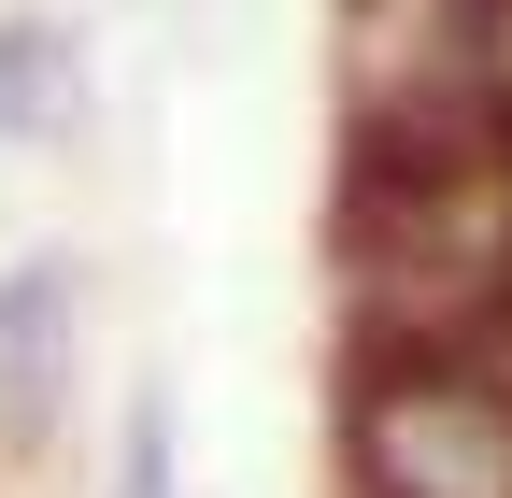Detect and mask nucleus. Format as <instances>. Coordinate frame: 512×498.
Masks as SVG:
<instances>
[{
  "label": "nucleus",
  "mask_w": 512,
  "mask_h": 498,
  "mask_svg": "<svg viewBox=\"0 0 512 498\" xmlns=\"http://www.w3.org/2000/svg\"><path fill=\"white\" fill-rule=\"evenodd\" d=\"M72 385H86V285L72 257H15L0 271V442L43 456L72 427Z\"/></svg>",
  "instance_id": "f257e3e1"
},
{
  "label": "nucleus",
  "mask_w": 512,
  "mask_h": 498,
  "mask_svg": "<svg viewBox=\"0 0 512 498\" xmlns=\"http://www.w3.org/2000/svg\"><path fill=\"white\" fill-rule=\"evenodd\" d=\"M72 129H86V57H72V29L15 15V29H0V143L57 157Z\"/></svg>",
  "instance_id": "f03ea898"
},
{
  "label": "nucleus",
  "mask_w": 512,
  "mask_h": 498,
  "mask_svg": "<svg viewBox=\"0 0 512 498\" xmlns=\"http://www.w3.org/2000/svg\"><path fill=\"white\" fill-rule=\"evenodd\" d=\"M114 498H171V399H128V442H114Z\"/></svg>",
  "instance_id": "7ed1b4c3"
}]
</instances>
